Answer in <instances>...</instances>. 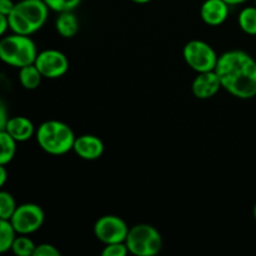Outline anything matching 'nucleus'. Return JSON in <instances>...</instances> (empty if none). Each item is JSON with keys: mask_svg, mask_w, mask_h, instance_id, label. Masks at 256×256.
Returning a JSON list of instances; mask_svg holds the SVG:
<instances>
[{"mask_svg": "<svg viewBox=\"0 0 256 256\" xmlns=\"http://www.w3.org/2000/svg\"><path fill=\"white\" fill-rule=\"evenodd\" d=\"M215 72L222 88L232 96L249 100L256 96V60L244 50H228L219 55Z\"/></svg>", "mask_w": 256, "mask_h": 256, "instance_id": "f257e3e1", "label": "nucleus"}, {"mask_svg": "<svg viewBox=\"0 0 256 256\" xmlns=\"http://www.w3.org/2000/svg\"><path fill=\"white\" fill-rule=\"evenodd\" d=\"M49 12L44 0H20L8 16L9 29L15 34L30 36L44 26Z\"/></svg>", "mask_w": 256, "mask_h": 256, "instance_id": "f03ea898", "label": "nucleus"}, {"mask_svg": "<svg viewBox=\"0 0 256 256\" xmlns=\"http://www.w3.org/2000/svg\"><path fill=\"white\" fill-rule=\"evenodd\" d=\"M75 138L72 128L60 120H46L36 128L35 132L40 149L54 156L72 152Z\"/></svg>", "mask_w": 256, "mask_h": 256, "instance_id": "7ed1b4c3", "label": "nucleus"}, {"mask_svg": "<svg viewBox=\"0 0 256 256\" xmlns=\"http://www.w3.org/2000/svg\"><path fill=\"white\" fill-rule=\"evenodd\" d=\"M38 48L29 35H4L0 39V60L12 68L26 66L34 64L38 55Z\"/></svg>", "mask_w": 256, "mask_h": 256, "instance_id": "20e7f679", "label": "nucleus"}, {"mask_svg": "<svg viewBox=\"0 0 256 256\" xmlns=\"http://www.w3.org/2000/svg\"><path fill=\"white\" fill-rule=\"evenodd\" d=\"M129 254L155 256L162 252V238L159 230L150 224H136L129 229L125 239Z\"/></svg>", "mask_w": 256, "mask_h": 256, "instance_id": "39448f33", "label": "nucleus"}, {"mask_svg": "<svg viewBox=\"0 0 256 256\" xmlns=\"http://www.w3.org/2000/svg\"><path fill=\"white\" fill-rule=\"evenodd\" d=\"M182 58L190 69L196 72H212L215 70L219 60L214 48L204 40H190L184 45Z\"/></svg>", "mask_w": 256, "mask_h": 256, "instance_id": "423d86ee", "label": "nucleus"}, {"mask_svg": "<svg viewBox=\"0 0 256 256\" xmlns=\"http://www.w3.org/2000/svg\"><path fill=\"white\" fill-rule=\"evenodd\" d=\"M45 222V212L40 205L25 202L18 205L10 222L15 232L19 235H30L36 232Z\"/></svg>", "mask_w": 256, "mask_h": 256, "instance_id": "0eeeda50", "label": "nucleus"}, {"mask_svg": "<svg viewBox=\"0 0 256 256\" xmlns=\"http://www.w3.org/2000/svg\"><path fill=\"white\" fill-rule=\"evenodd\" d=\"M130 228L122 218L118 215H104L100 216L94 224L95 238L102 244H114V242H125Z\"/></svg>", "mask_w": 256, "mask_h": 256, "instance_id": "6e6552de", "label": "nucleus"}, {"mask_svg": "<svg viewBox=\"0 0 256 256\" xmlns=\"http://www.w3.org/2000/svg\"><path fill=\"white\" fill-rule=\"evenodd\" d=\"M34 64L45 79H59L69 70V59L64 52L56 49L39 52Z\"/></svg>", "mask_w": 256, "mask_h": 256, "instance_id": "1a4fd4ad", "label": "nucleus"}, {"mask_svg": "<svg viewBox=\"0 0 256 256\" xmlns=\"http://www.w3.org/2000/svg\"><path fill=\"white\" fill-rule=\"evenodd\" d=\"M104 142L99 136L92 134H84L75 138L72 152L82 160L94 162L104 154Z\"/></svg>", "mask_w": 256, "mask_h": 256, "instance_id": "9d476101", "label": "nucleus"}, {"mask_svg": "<svg viewBox=\"0 0 256 256\" xmlns=\"http://www.w3.org/2000/svg\"><path fill=\"white\" fill-rule=\"evenodd\" d=\"M220 89H222V82L215 70L198 72V75L192 80V92L194 96L200 100H208L215 96L220 92Z\"/></svg>", "mask_w": 256, "mask_h": 256, "instance_id": "9b49d317", "label": "nucleus"}, {"mask_svg": "<svg viewBox=\"0 0 256 256\" xmlns=\"http://www.w3.org/2000/svg\"><path fill=\"white\" fill-rule=\"evenodd\" d=\"M230 5L224 0H202L200 6V18L209 26H219L226 22Z\"/></svg>", "mask_w": 256, "mask_h": 256, "instance_id": "f8f14e48", "label": "nucleus"}, {"mask_svg": "<svg viewBox=\"0 0 256 256\" xmlns=\"http://www.w3.org/2000/svg\"><path fill=\"white\" fill-rule=\"evenodd\" d=\"M5 130L18 142H28L32 136H35V132H36V128L32 124V120L22 115L9 118Z\"/></svg>", "mask_w": 256, "mask_h": 256, "instance_id": "ddd939ff", "label": "nucleus"}, {"mask_svg": "<svg viewBox=\"0 0 256 256\" xmlns=\"http://www.w3.org/2000/svg\"><path fill=\"white\" fill-rule=\"evenodd\" d=\"M55 29L64 39H72L79 32L80 22L74 12H59L55 19Z\"/></svg>", "mask_w": 256, "mask_h": 256, "instance_id": "4468645a", "label": "nucleus"}, {"mask_svg": "<svg viewBox=\"0 0 256 256\" xmlns=\"http://www.w3.org/2000/svg\"><path fill=\"white\" fill-rule=\"evenodd\" d=\"M44 79L42 72H39L35 64L26 65L19 69V82L22 86L26 90H35L42 84V80Z\"/></svg>", "mask_w": 256, "mask_h": 256, "instance_id": "2eb2a0df", "label": "nucleus"}, {"mask_svg": "<svg viewBox=\"0 0 256 256\" xmlns=\"http://www.w3.org/2000/svg\"><path fill=\"white\" fill-rule=\"evenodd\" d=\"M16 144L6 130H0V165L6 166L15 158L16 154Z\"/></svg>", "mask_w": 256, "mask_h": 256, "instance_id": "dca6fc26", "label": "nucleus"}, {"mask_svg": "<svg viewBox=\"0 0 256 256\" xmlns=\"http://www.w3.org/2000/svg\"><path fill=\"white\" fill-rule=\"evenodd\" d=\"M239 28L248 35H256V6H246L242 9L238 16Z\"/></svg>", "mask_w": 256, "mask_h": 256, "instance_id": "f3484780", "label": "nucleus"}, {"mask_svg": "<svg viewBox=\"0 0 256 256\" xmlns=\"http://www.w3.org/2000/svg\"><path fill=\"white\" fill-rule=\"evenodd\" d=\"M16 235L10 220L0 219V254L12 250V242Z\"/></svg>", "mask_w": 256, "mask_h": 256, "instance_id": "a211bd4d", "label": "nucleus"}, {"mask_svg": "<svg viewBox=\"0 0 256 256\" xmlns=\"http://www.w3.org/2000/svg\"><path fill=\"white\" fill-rule=\"evenodd\" d=\"M35 246H36V244L30 239L29 235L18 234L12 242L10 252H12L18 256H34Z\"/></svg>", "mask_w": 256, "mask_h": 256, "instance_id": "6ab92c4d", "label": "nucleus"}, {"mask_svg": "<svg viewBox=\"0 0 256 256\" xmlns=\"http://www.w3.org/2000/svg\"><path fill=\"white\" fill-rule=\"evenodd\" d=\"M18 204L15 198L9 192L0 189V219L10 220Z\"/></svg>", "mask_w": 256, "mask_h": 256, "instance_id": "aec40b11", "label": "nucleus"}, {"mask_svg": "<svg viewBox=\"0 0 256 256\" xmlns=\"http://www.w3.org/2000/svg\"><path fill=\"white\" fill-rule=\"evenodd\" d=\"M44 2L50 10L59 14L64 12H74L80 5L82 0H44Z\"/></svg>", "mask_w": 256, "mask_h": 256, "instance_id": "412c9836", "label": "nucleus"}, {"mask_svg": "<svg viewBox=\"0 0 256 256\" xmlns=\"http://www.w3.org/2000/svg\"><path fill=\"white\" fill-rule=\"evenodd\" d=\"M129 252L125 242H114V244L104 245L102 250V256H125Z\"/></svg>", "mask_w": 256, "mask_h": 256, "instance_id": "4be33fe9", "label": "nucleus"}, {"mask_svg": "<svg viewBox=\"0 0 256 256\" xmlns=\"http://www.w3.org/2000/svg\"><path fill=\"white\" fill-rule=\"evenodd\" d=\"M34 256H60V252L54 245L49 242H42L35 246Z\"/></svg>", "mask_w": 256, "mask_h": 256, "instance_id": "5701e85b", "label": "nucleus"}, {"mask_svg": "<svg viewBox=\"0 0 256 256\" xmlns=\"http://www.w3.org/2000/svg\"><path fill=\"white\" fill-rule=\"evenodd\" d=\"M9 120V114H8V108L4 100L0 98V130H4L6 126V122Z\"/></svg>", "mask_w": 256, "mask_h": 256, "instance_id": "b1692460", "label": "nucleus"}, {"mask_svg": "<svg viewBox=\"0 0 256 256\" xmlns=\"http://www.w3.org/2000/svg\"><path fill=\"white\" fill-rule=\"evenodd\" d=\"M15 6V2L12 0H0V14L9 16Z\"/></svg>", "mask_w": 256, "mask_h": 256, "instance_id": "393cba45", "label": "nucleus"}, {"mask_svg": "<svg viewBox=\"0 0 256 256\" xmlns=\"http://www.w3.org/2000/svg\"><path fill=\"white\" fill-rule=\"evenodd\" d=\"M9 30V22H8V16L0 14V39L5 35V32Z\"/></svg>", "mask_w": 256, "mask_h": 256, "instance_id": "a878e982", "label": "nucleus"}, {"mask_svg": "<svg viewBox=\"0 0 256 256\" xmlns=\"http://www.w3.org/2000/svg\"><path fill=\"white\" fill-rule=\"evenodd\" d=\"M8 182V170L5 165H0V189H2Z\"/></svg>", "mask_w": 256, "mask_h": 256, "instance_id": "bb28decb", "label": "nucleus"}, {"mask_svg": "<svg viewBox=\"0 0 256 256\" xmlns=\"http://www.w3.org/2000/svg\"><path fill=\"white\" fill-rule=\"evenodd\" d=\"M224 2H228V4H229L230 6H234V5L244 4V2H246L248 0H224Z\"/></svg>", "mask_w": 256, "mask_h": 256, "instance_id": "cd10ccee", "label": "nucleus"}, {"mask_svg": "<svg viewBox=\"0 0 256 256\" xmlns=\"http://www.w3.org/2000/svg\"><path fill=\"white\" fill-rule=\"evenodd\" d=\"M130 2H135V4L144 5V4H148V2H152V0H130Z\"/></svg>", "mask_w": 256, "mask_h": 256, "instance_id": "c85d7f7f", "label": "nucleus"}, {"mask_svg": "<svg viewBox=\"0 0 256 256\" xmlns=\"http://www.w3.org/2000/svg\"><path fill=\"white\" fill-rule=\"evenodd\" d=\"M252 215H254V219L256 220V204L254 205V209H252Z\"/></svg>", "mask_w": 256, "mask_h": 256, "instance_id": "c756f323", "label": "nucleus"}, {"mask_svg": "<svg viewBox=\"0 0 256 256\" xmlns=\"http://www.w3.org/2000/svg\"><path fill=\"white\" fill-rule=\"evenodd\" d=\"M255 6H256V0H255Z\"/></svg>", "mask_w": 256, "mask_h": 256, "instance_id": "7c9ffc66", "label": "nucleus"}, {"mask_svg": "<svg viewBox=\"0 0 256 256\" xmlns=\"http://www.w3.org/2000/svg\"><path fill=\"white\" fill-rule=\"evenodd\" d=\"M200 2H202V0H200Z\"/></svg>", "mask_w": 256, "mask_h": 256, "instance_id": "2f4dec72", "label": "nucleus"}]
</instances>
